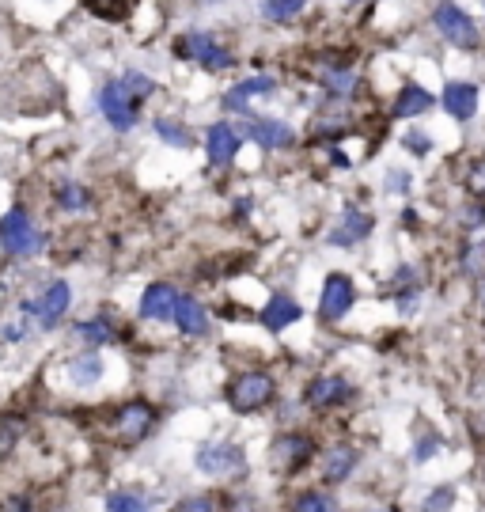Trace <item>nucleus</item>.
<instances>
[{
  "label": "nucleus",
  "instance_id": "18",
  "mask_svg": "<svg viewBox=\"0 0 485 512\" xmlns=\"http://www.w3.org/2000/svg\"><path fill=\"white\" fill-rule=\"evenodd\" d=\"M103 372H107V365H103V357H99L95 349H84V353H76V357H69V365H65V376H69V384L80 387V391H88V387L99 384V380H103Z\"/></svg>",
  "mask_w": 485,
  "mask_h": 512
},
{
  "label": "nucleus",
  "instance_id": "19",
  "mask_svg": "<svg viewBox=\"0 0 485 512\" xmlns=\"http://www.w3.org/2000/svg\"><path fill=\"white\" fill-rule=\"evenodd\" d=\"M72 334H76V342H84V346L95 349V353H99L103 346H114V342L122 338V334H118V327L110 323L107 315H91V319H80V323L72 327Z\"/></svg>",
  "mask_w": 485,
  "mask_h": 512
},
{
  "label": "nucleus",
  "instance_id": "9",
  "mask_svg": "<svg viewBox=\"0 0 485 512\" xmlns=\"http://www.w3.org/2000/svg\"><path fill=\"white\" fill-rule=\"evenodd\" d=\"M311 452H315V440L311 437H304V433H281L270 444V467L281 471V475H296L311 459Z\"/></svg>",
  "mask_w": 485,
  "mask_h": 512
},
{
  "label": "nucleus",
  "instance_id": "43",
  "mask_svg": "<svg viewBox=\"0 0 485 512\" xmlns=\"http://www.w3.org/2000/svg\"><path fill=\"white\" fill-rule=\"evenodd\" d=\"M482 315H485V285H482Z\"/></svg>",
  "mask_w": 485,
  "mask_h": 512
},
{
  "label": "nucleus",
  "instance_id": "38",
  "mask_svg": "<svg viewBox=\"0 0 485 512\" xmlns=\"http://www.w3.org/2000/svg\"><path fill=\"white\" fill-rule=\"evenodd\" d=\"M0 512H38V509L35 501H31V494H8L0 501Z\"/></svg>",
  "mask_w": 485,
  "mask_h": 512
},
{
  "label": "nucleus",
  "instance_id": "6",
  "mask_svg": "<svg viewBox=\"0 0 485 512\" xmlns=\"http://www.w3.org/2000/svg\"><path fill=\"white\" fill-rule=\"evenodd\" d=\"M175 54L186 57V61H198L205 73H228L235 69V54L224 50L209 31H190L175 42Z\"/></svg>",
  "mask_w": 485,
  "mask_h": 512
},
{
  "label": "nucleus",
  "instance_id": "21",
  "mask_svg": "<svg viewBox=\"0 0 485 512\" xmlns=\"http://www.w3.org/2000/svg\"><path fill=\"white\" fill-rule=\"evenodd\" d=\"M273 92H277V80H273V76H247V80H239L232 92L224 95V107L247 110L251 99H258V95H273Z\"/></svg>",
  "mask_w": 485,
  "mask_h": 512
},
{
  "label": "nucleus",
  "instance_id": "7",
  "mask_svg": "<svg viewBox=\"0 0 485 512\" xmlns=\"http://www.w3.org/2000/svg\"><path fill=\"white\" fill-rule=\"evenodd\" d=\"M273 395H277V384L270 372H243L228 387V406L235 414H258L262 406L273 403Z\"/></svg>",
  "mask_w": 485,
  "mask_h": 512
},
{
  "label": "nucleus",
  "instance_id": "40",
  "mask_svg": "<svg viewBox=\"0 0 485 512\" xmlns=\"http://www.w3.org/2000/svg\"><path fill=\"white\" fill-rule=\"evenodd\" d=\"M387 190L391 194H406L410 190V175L406 171H387Z\"/></svg>",
  "mask_w": 485,
  "mask_h": 512
},
{
  "label": "nucleus",
  "instance_id": "36",
  "mask_svg": "<svg viewBox=\"0 0 485 512\" xmlns=\"http://www.w3.org/2000/svg\"><path fill=\"white\" fill-rule=\"evenodd\" d=\"M402 148L425 160V156L432 152V137L429 133H421V129H406V133H402Z\"/></svg>",
  "mask_w": 485,
  "mask_h": 512
},
{
  "label": "nucleus",
  "instance_id": "44",
  "mask_svg": "<svg viewBox=\"0 0 485 512\" xmlns=\"http://www.w3.org/2000/svg\"><path fill=\"white\" fill-rule=\"evenodd\" d=\"M372 512H391V509H372Z\"/></svg>",
  "mask_w": 485,
  "mask_h": 512
},
{
  "label": "nucleus",
  "instance_id": "2",
  "mask_svg": "<svg viewBox=\"0 0 485 512\" xmlns=\"http://www.w3.org/2000/svg\"><path fill=\"white\" fill-rule=\"evenodd\" d=\"M0 251L8 258H38L46 251V232L38 228L27 205H12L0 217Z\"/></svg>",
  "mask_w": 485,
  "mask_h": 512
},
{
  "label": "nucleus",
  "instance_id": "32",
  "mask_svg": "<svg viewBox=\"0 0 485 512\" xmlns=\"http://www.w3.org/2000/svg\"><path fill=\"white\" fill-rule=\"evenodd\" d=\"M455 497H459V490H455L451 482H444V486H436L432 494L421 497V512H451L455 509Z\"/></svg>",
  "mask_w": 485,
  "mask_h": 512
},
{
  "label": "nucleus",
  "instance_id": "8",
  "mask_svg": "<svg viewBox=\"0 0 485 512\" xmlns=\"http://www.w3.org/2000/svg\"><path fill=\"white\" fill-rule=\"evenodd\" d=\"M194 467L209 478H232L239 471H247V456H243L239 444L216 440V444H201L198 456H194Z\"/></svg>",
  "mask_w": 485,
  "mask_h": 512
},
{
  "label": "nucleus",
  "instance_id": "47",
  "mask_svg": "<svg viewBox=\"0 0 485 512\" xmlns=\"http://www.w3.org/2000/svg\"><path fill=\"white\" fill-rule=\"evenodd\" d=\"M482 4H485V0H482Z\"/></svg>",
  "mask_w": 485,
  "mask_h": 512
},
{
  "label": "nucleus",
  "instance_id": "12",
  "mask_svg": "<svg viewBox=\"0 0 485 512\" xmlns=\"http://www.w3.org/2000/svg\"><path fill=\"white\" fill-rule=\"evenodd\" d=\"M353 399V384L345 376H315L304 391V403L311 410H334Z\"/></svg>",
  "mask_w": 485,
  "mask_h": 512
},
{
  "label": "nucleus",
  "instance_id": "25",
  "mask_svg": "<svg viewBox=\"0 0 485 512\" xmlns=\"http://www.w3.org/2000/svg\"><path fill=\"white\" fill-rule=\"evenodd\" d=\"M103 512H152V497L144 494V490L122 486V490H110L107 494Z\"/></svg>",
  "mask_w": 485,
  "mask_h": 512
},
{
  "label": "nucleus",
  "instance_id": "26",
  "mask_svg": "<svg viewBox=\"0 0 485 512\" xmlns=\"http://www.w3.org/2000/svg\"><path fill=\"white\" fill-rule=\"evenodd\" d=\"M357 88H360V76L349 65H338V69H326L323 73V92L330 99H353Z\"/></svg>",
  "mask_w": 485,
  "mask_h": 512
},
{
  "label": "nucleus",
  "instance_id": "20",
  "mask_svg": "<svg viewBox=\"0 0 485 512\" xmlns=\"http://www.w3.org/2000/svg\"><path fill=\"white\" fill-rule=\"evenodd\" d=\"M300 315H304V308H300V304H296L292 296L277 293V296H270V300H266V308H262V315H258V319H262V327L277 334V330L292 327V323H296Z\"/></svg>",
  "mask_w": 485,
  "mask_h": 512
},
{
  "label": "nucleus",
  "instance_id": "24",
  "mask_svg": "<svg viewBox=\"0 0 485 512\" xmlns=\"http://www.w3.org/2000/svg\"><path fill=\"white\" fill-rule=\"evenodd\" d=\"M54 202L61 213H88L91 209V194H88V186L84 183H76V179H61L54 190Z\"/></svg>",
  "mask_w": 485,
  "mask_h": 512
},
{
  "label": "nucleus",
  "instance_id": "3",
  "mask_svg": "<svg viewBox=\"0 0 485 512\" xmlns=\"http://www.w3.org/2000/svg\"><path fill=\"white\" fill-rule=\"evenodd\" d=\"M110 440L118 448H137L152 429H156V406L144 399H129L110 414Z\"/></svg>",
  "mask_w": 485,
  "mask_h": 512
},
{
  "label": "nucleus",
  "instance_id": "28",
  "mask_svg": "<svg viewBox=\"0 0 485 512\" xmlns=\"http://www.w3.org/2000/svg\"><path fill=\"white\" fill-rule=\"evenodd\" d=\"M31 330H35V319H31V311H27V300H23L16 315L0 323V342H8V346H23V342L31 338Z\"/></svg>",
  "mask_w": 485,
  "mask_h": 512
},
{
  "label": "nucleus",
  "instance_id": "17",
  "mask_svg": "<svg viewBox=\"0 0 485 512\" xmlns=\"http://www.w3.org/2000/svg\"><path fill=\"white\" fill-rule=\"evenodd\" d=\"M171 323H175L186 338H201V334H209V311H205V304H201L198 296L179 293V304H175V319H171Z\"/></svg>",
  "mask_w": 485,
  "mask_h": 512
},
{
  "label": "nucleus",
  "instance_id": "30",
  "mask_svg": "<svg viewBox=\"0 0 485 512\" xmlns=\"http://www.w3.org/2000/svg\"><path fill=\"white\" fill-rule=\"evenodd\" d=\"M258 8H262V16L273 19V23H288V19H296L304 12L307 0H258Z\"/></svg>",
  "mask_w": 485,
  "mask_h": 512
},
{
  "label": "nucleus",
  "instance_id": "4",
  "mask_svg": "<svg viewBox=\"0 0 485 512\" xmlns=\"http://www.w3.org/2000/svg\"><path fill=\"white\" fill-rule=\"evenodd\" d=\"M432 27L440 31V38L455 46V50H478L482 46V27L455 4V0H440L432 8Z\"/></svg>",
  "mask_w": 485,
  "mask_h": 512
},
{
  "label": "nucleus",
  "instance_id": "23",
  "mask_svg": "<svg viewBox=\"0 0 485 512\" xmlns=\"http://www.w3.org/2000/svg\"><path fill=\"white\" fill-rule=\"evenodd\" d=\"M432 103H436V99H432L421 84H402L395 107H391V118H421V114L432 110Z\"/></svg>",
  "mask_w": 485,
  "mask_h": 512
},
{
  "label": "nucleus",
  "instance_id": "15",
  "mask_svg": "<svg viewBox=\"0 0 485 512\" xmlns=\"http://www.w3.org/2000/svg\"><path fill=\"white\" fill-rule=\"evenodd\" d=\"M440 107L448 110L455 122H470L478 114V88L470 80H451L440 95Z\"/></svg>",
  "mask_w": 485,
  "mask_h": 512
},
{
  "label": "nucleus",
  "instance_id": "33",
  "mask_svg": "<svg viewBox=\"0 0 485 512\" xmlns=\"http://www.w3.org/2000/svg\"><path fill=\"white\" fill-rule=\"evenodd\" d=\"M292 512H338V501L330 494H323V490H307V494L296 497Z\"/></svg>",
  "mask_w": 485,
  "mask_h": 512
},
{
  "label": "nucleus",
  "instance_id": "41",
  "mask_svg": "<svg viewBox=\"0 0 485 512\" xmlns=\"http://www.w3.org/2000/svg\"><path fill=\"white\" fill-rule=\"evenodd\" d=\"M470 190H474L478 198H485V164H478L470 171Z\"/></svg>",
  "mask_w": 485,
  "mask_h": 512
},
{
  "label": "nucleus",
  "instance_id": "37",
  "mask_svg": "<svg viewBox=\"0 0 485 512\" xmlns=\"http://www.w3.org/2000/svg\"><path fill=\"white\" fill-rule=\"evenodd\" d=\"M216 509H220V505H216V497L194 494V497H182V501L171 512H216Z\"/></svg>",
  "mask_w": 485,
  "mask_h": 512
},
{
  "label": "nucleus",
  "instance_id": "42",
  "mask_svg": "<svg viewBox=\"0 0 485 512\" xmlns=\"http://www.w3.org/2000/svg\"><path fill=\"white\" fill-rule=\"evenodd\" d=\"M235 213L247 217V213H251V198H239V202H235Z\"/></svg>",
  "mask_w": 485,
  "mask_h": 512
},
{
  "label": "nucleus",
  "instance_id": "16",
  "mask_svg": "<svg viewBox=\"0 0 485 512\" xmlns=\"http://www.w3.org/2000/svg\"><path fill=\"white\" fill-rule=\"evenodd\" d=\"M205 156L213 167H228L239 156V133H235L228 122H216L205 133Z\"/></svg>",
  "mask_w": 485,
  "mask_h": 512
},
{
  "label": "nucleus",
  "instance_id": "22",
  "mask_svg": "<svg viewBox=\"0 0 485 512\" xmlns=\"http://www.w3.org/2000/svg\"><path fill=\"white\" fill-rule=\"evenodd\" d=\"M357 448H349V444H334V448H326L323 456V478L326 482H345V478L357 471Z\"/></svg>",
  "mask_w": 485,
  "mask_h": 512
},
{
  "label": "nucleus",
  "instance_id": "34",
  "mask_svg": "<svg viewBox=\"0 0 485 512\" xmlns=\"http://www.w3.org/2000/svg\"><path fill=\"white\" fill-rule=\"evenodd\" d=\"M99 19H126L137 0H84Z\"/></svg>",
  "mask_w": 485,
  "mask_h": 512
},
{
  "label": "nucleus",
  "instance_id": "5",
  "mask_svg": "<svg viewBox=\"0 0 485 512\" xmlns=\"http://www.w3.org/2000/svg\"><path fill=\"white\" fill-rule=\"evenodd\" d=\"M72 308V285L65 277H54L50 285H42V293L27 300V311L35 319V330H57L65 323Z\"/></svg>",
  "mask_w": 485,
  "mask_h": 512
},
{
  "label": "nucleus",
  "instance_id": "14",
  "mask_svg": "<svg viewBox=\"0 0 485 512\" xmlns=\"http://www.w3.org/2000/svg\"><path fill=\"white\" fill-rule=\"evenodd\" d=\"M376 228V220H372V213H364V209H342V217H338V224L330 228V243L334 247H357L360 239H368V232Z\"/></svg>",
  "mask_w": 485,
  "mask_h": 512
},
{
  "label": "nucleus",
  "instance_id": "11",
  "mask_svg": "<svg viewBox=\"0 0 485 512\" xmlns=\"http://www.w3.org/2000/svg\"><path fill=\"white\" fill-rule=\"evenodd\" d=\"M175 304H179V289L167 285V281H152L141 293L137 315H141L144 323H171L175 319Z\"/></svg>",
  "mask_w": 485,
  "mask_h": 512
},
{
  "label": "nucleus",
  "instance_id": "1",
  "mask_svg": "<svg viewBox=\"0 0 485 512\" xmlns=\"http://www.w3.org/2000/svg\"><path fill=\"white\" fill-rule=\"evenodd\" d=\"M156 95V80L152 76L129 69L122 76H110L107 84L99 88V114L107 118L110 129L129 133L141 122V107Z\"/></svg>",
  "mask_w": 485,
  "mask_h": 512
},
{
  "label": "nucleus",
  "instance_id": "39",
  "mask_svg": "<svg viewBox=\"0 0 485 512\" xmlns=\"http://www.w3.org/2000/svg\"><path fill=\"white\" fill-rule=\"evenodd\" d=\"M436 448H440V437H436V433H429V437H425V440H417L414 459H417V463H425V459L436 456Z\"/></svg>",
  "mask_w": 485,
  "mask_h": 512
},
{
  "label": "nucleus",
  "instance_id": "29",
  "mask_svg": "<svg viewBox=\"0 0 485 512\" xmlns=\"http://www.w3.org/2000/svg\"><path fill=\"white\" fill-rule=\"evenodd\" d=\"M23 433H27V421L19 414H0V459L16 456V448L23 444Z\"/></svg>",
  "mask_w": 485,
  "mask_h": 512
},
{
  "label": "nucleus",
  "instance_id": "10",
  "mask_svg": "<svg viewBox=\"0 0 485 512\" xmlns=\"http://www.w3.org/2000/svg\"><path fill=\"white\" fill-rule=\"evenodd\" d=\"M357 300V289L345 274H330L323 281V296H319V319L323 323H342L349 308Z\"/></svg>",
  "mask_w": 485,
  "mask_h": 512
},
{
  "label": "nucleus",
  "instance_id": "27",
  "mask_svg": "<svg viewBox=\"0 0 485 512\" xmlns=\"http://www.w3.org/2000/svg\"><path fill=\"white\" fill-rule=\"evenodd\" d=\"M395 300L402 315H410L417 308V300H421V277L414 274V266H402L395 274Z\"/></svg>",
  "mask_w": 485,
  "mask_h": 512
},
{
  "label": "nucleus",
  "instance_id": "45",
  "mask_svg": "<svg viewBox=\"0 0 485 512\" xmlns=\"http://www.w3.org/2000/svg\"><path fill=\"white\" fill-rule=\"evenodd\" d=\"M205 4H216V0H205Z\"/></svg>",
  "mask_w": 485,
  "mask_h": 512
},
{
  "label": "nucleus",
  "instance_id": "46",
  "mask_svg": "<svg viewBox=\"0 0 485 512\" xmlns=\"http://www.w3.org/2000/svg\"><path fill=\"white\" fill-rule=\"evenodd\" d=\"M482 471H485V463H482Z\"/></svg>",
  "mask_w": 485,
  "mask_h": 512
},
{
  "label": "nucleus",
  "instance_id": "35",
  "mask_svg": "<svg viewBox=\"0 0 485 512\" xmlns=\"http://www.w3.org/2000/svg\"><path fill=\"white\" fill-rule=\"evenodd\" d=\"M459 224H463L467 232H478V228H485V198H474V202L463 205V213H459Z\"/></svg>",
  "mask_w": 485,
  "mask_h": 512
},
{
  "label": "nucleus",
  "instance_id": "31",
  "mask_svg": "<svg viewBox=\"0 0 485 512\" xmlns=\"http://www.w3.org/2000/svg\"><path fill=\"white\" fill-rule=\"evenodd\" d=\"M156 137L167 141L171 148H190L194 145V137H190V129L175 122V118H156Z\"/></svg>",
  "mask_w": 485,
  "mask_h": 512
},
{
  "label": "nucleus",
  "instance_id": "13",
  "mask_svg": "<svg viewBox=\"0 0 485 512\" xmlns=\"http://www.w3.org/2000/svg\"><path fill=\"white\" fill-rule=\"evenodd\" d=\"M251 126H247V137H251L258 148H270V152H281V148L296 145V129L281 122V118H262V114H247Z\"/></svg>",
  "mask_w": 485,
  "mask_h": 512
}]
</instances>
